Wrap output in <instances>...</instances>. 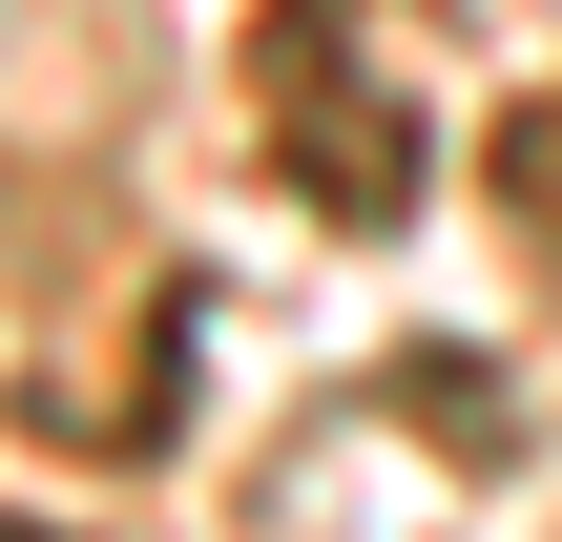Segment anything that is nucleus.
Returning a JSON list of instances; mask_svg holds the SVG:
<instances>
[{
  "instance_id": "nucleus-1",
  "label": "nucleus",
  "mask_w": 562,
  "mask_h": 542,
  "mask_svg": "<svg viewBox=\"0 0 562 542\" xmlns=\"http://www.w3.org/2000/svg\"><path fill=\"white\" fill-rule=\"evenodd\" d=\"M501 209H521V230H542V251H562V84H542V104H521V125H501Z\"/></svg>"
},
{
  "instance_id": "nucleus-2",
  "label": "nucleus",
  "mask_w": 562,
  "mask_h": 542,
  "mask_svg": "<svg viewBox=\"0 0 562 542\" xmlns=\"http://www.w3.org/2000/svg\"><path fill=\"white\" fill-rule=\"evenodd\" d=\"M0 542H42V522H0Z\"/></svg>"
}]
</instances>
